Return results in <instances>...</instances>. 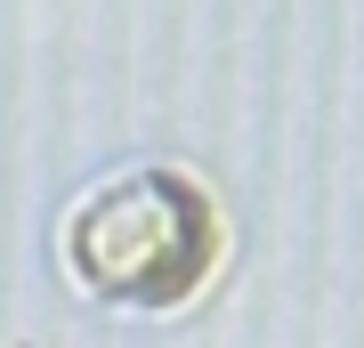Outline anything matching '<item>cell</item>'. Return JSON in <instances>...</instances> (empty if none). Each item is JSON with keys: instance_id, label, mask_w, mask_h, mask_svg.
Returning <instances> with one entry per match:
<instances>
[{"instance_id": "1", "label": "cell", "mask_w": 364, "mask_h": 348, "mask_svg": "<svg viewBox=\"0 0 364 348\" xmlns=\"http://www.w3.org/2000/svg\"><path fill=\"white\" fill-rule=\"evenodd\" d=\"M219 268V211L178 170H122L97 179L65 211V275L105 308L170 316Z\"/></svg>"}]
</instances>
